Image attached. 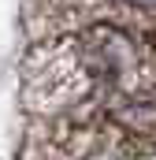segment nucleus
Masks as SVG:
<instances>
[{"mask_svg":"<svg viewBox=\"0 0 156 160\" xmlns=\"http://www.w3.org/2000/svg\"><path fill=\"white\" fill-rule=\"evenodd\" d=\"M130 4H156V0H130Z\"/></svg>","mask_w":156,"mask_h":160,"instance_id":"nucleus-1","label":"nucleus"}]
</instances>
